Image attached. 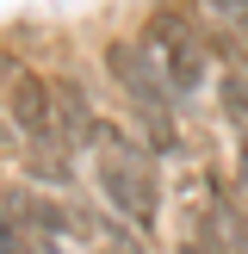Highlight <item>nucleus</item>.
Segmentation results:
<instances>
[{"instance_id": "1", "label": "nucleus", "mask_w": 248, "mask_h": 254, "mask_svg": "<svg viewBox=\"0 0 248 254\" xmlns=\"http://www.w3.org/2000/svg\"><path fill=\"white\" fill-rule=\"evenodd\" d=\"M87 149H93L99 198H106L136 236H155L161 230V174H155V155H149L130 130H118V124H106V118H99V130H93Z\"/></svg>"}, {"instance_id": "2", "label": "nucleus", "mask_w": 248, "mask_h": 254, "mask_svg": "<svg viewBox=\"0 0 248 254\" xmlns=\"http://www.w3.org/2000/svg\"><path fill=\"white\" fill-rule=\"evenodd\" d=\"M106 74L118 81L130 118L155 136L161 155H168V149H180V124H174V106H180V99H174L168 74H161V62L149 56L143 37H112V44H106Z\"/></svg>"}, {"instance_id": "3", "label": "nucleus", "mask_w": 248, "mask_h": 254, "mask_svg": "<svg viewBox=\"0 0 248 254\" xmlns=\"http://www.w3.org/2000/svg\"><path fill=\"white\" fill-rule=\"evenodd\" d=\"M143 44H149V56L161 62V74H168L174 99H192L198 87L211 81V50H205V37H198V25L186 19V12H174V0L149 12Z\"/></svg>"}, {"instance_id": "4", "label": "nucleus", "mask_w": 248, "mask_h": 254, "mask_svg": "<svg viewBox=\"0 0 248 254\" xmlns=\"http://www.w3.org/2000/svg\"><path fill=\"white\" fill-rule=\"evenodd\" d=\"M6 118H12V130L25 136V149H31V161L44 174H62V118H56V87L44 81V74H31V68H19L6 81Z\"/></svg>"}, {"instance_id": "5", "label": "nucleus", "mask_w": 248, "mask_h": 254, "mask_svg": "<svg viewBox=\"0 0 248 254\" xmlns=\"http://www.w3.org/2000/svg\"><path fill=\"white\" fill-rule=\"evenodd\" d=\"M50 87H56V118H62V143H68V149H87V143H93V130H99L93 106H87V87H81V81H68V74H62V81H50Z\"/></svg>"}, {"instance_id": "6", "label": "nucleus", "mask_w": 248, "mask_h": 254, "mask_svg": "<svg viewBox=\"0 0 248 254\" xmlns=\"http://www.w3.org/2000/svg\"><path fill=\"white\" fill-rule=\"evenodd\" d=\"M217 106H223V118L236 124V136H248V56H236L230 68H223V81H217Z\"/></svg>"}, {"instance_id": "7", "label": "nucleus", "mask_w": 248, "mask_h": 254, "mask_svg": "<svg viewBox=\"0 0 248 254\" xmlns=\"http://www.w3.org/2000/svg\"><path fill=\"white\" fill-rule=\"evenodd\" d=\"M6 254H62V248H56V236H44V230H31V223H19V217H12Z\"/></svg>"}, {"instance_id": "8", "label": "nucleus", "mask_w": 248, "mask_h": 254, "mask_svg": "<svg viewBox=\"0 0 248 254\" xmlns=\"http://www.w3.org/2000/svg\"><path fill=\"white\" fill-rule=\"evenodd\" d=\"M99 242H106V254H155V248H149L136 230H124V223H112V230L99 236Z\"/></svg>"}, {"instance_id": "9", "label": "nucleus", "mask_w": 248, "mask_h": 254, "mask_svg": "<svg viewBox=\"0 0 248 254\" xmlns=\"http://www.w3.org/2000/svg\"><path fill=\"white\" fill-rule=\"evenodd\" d=\"M174 254H223V248H217V236H211V223H198V230L180 236V248H174Z\"/></svg>"}, {"instance_id": "10", "label": "nucleus", "mask_w": 248, "mask_h": 254, "mask_svg": "<svg viewBox=\"0 0 248 254\" xmlns=\"http://www.w3.org/2000/svg\"><path fill=\"white\" fill-rule=\"evenodd\" d=\"M223 254H248V211L230 217V236H223Z\"/></svg>"}, {"instance_id": "11", "label": "nucleus", "mask_w": 248, "mask_h": 254, "mask_svg": "<svg viewBox=\"0 0 248 254\" xmlns=\"http://www.w3.org/2000/svg\"><path fill=\"white\" fill-rule=\"evenodd\" d=\"M211 12H217V19H230L236 31H248V0H211Z\"/></svg>"}, {"instance_id": "12", "label": "nucleus", "mask_w": 248, "mask_h": 254, "mask_svg": "<svg viewBox=\"0 0 248 254\" xmlns=\"http://www.w3.org/2000/svg\"><path fill=\"white\" fill-rule=\"evenodd\" d=\"M236 180H242V192H248V136H236Z\"/></svg>"}]
</instances>
